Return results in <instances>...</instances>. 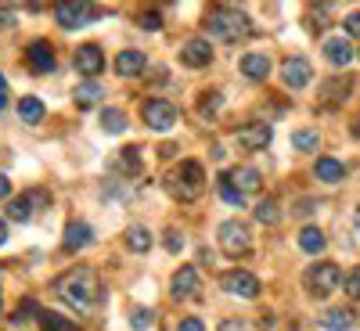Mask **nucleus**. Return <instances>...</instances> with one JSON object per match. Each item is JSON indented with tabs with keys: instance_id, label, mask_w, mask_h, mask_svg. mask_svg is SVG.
<instances>
[{
	"instance_id": "obj_14",
	"label": "nucleus",
	"mask_w": 360,
	"mask_h": 331,
	"mask_svg": "<svg viewBox=\"0 0 360 331\" xmlns=\"http://www.w3.org/2000/svg\"><path fill=\"white\" fill-rule=\"evenodd\" d=\"M180 62H184L188 69H205L209 62H213V47H209V40L195 37V40H188L184 47H180Z\"/></svg>"
},
{
	"instance_id": "obj_13",
	"label": "nucleus",
	"mask_w": 360,
	"mask_h": 331,
	"mask_svg": "<svg viewBox=\"0 0 360 331\" xmlns=\"http://www.w3.org/2000/svg\"><path fill=\"white\" fill-rule=\"evenodd\" d=\"M72 65H76L79 76H98V72L105 69V54H101L98 44H83V47L76 51V58H72Z\"/></svg>"
},
{
	"instance_id": "obj_29",
	"label": "nucleus",
	"mask_w": 360,
	"mask_h": 331,
	"mask_svg": "<svg viewBox=\"0 0 360 331\" xmlns=\"http://www.w3.org/2000/svg\"><path fill=\"white\" fill-rule=\"evenodd\" d=\"M72 101H76L79 108L98 105V101H101V86H98V83H79V86L72 90Z\"/></svg>"
},
{
	"instance_id": "obj_9",
	"label": "nucleus",
	"mask_w": 360,
	"mask_h": 331,
	"mask_svg": "<svg viewBox=\"0 0 360 331\" xmlns=\"http://www.w3.org/2000/svg\"><path fill=\"white\" fill-rule=\"evenodd\" d=\"M224 288L231 295H242V299H259V292H263L259 278L249 274V270H227V274H224Z\"/></svg>"
},
{
	"instance_id": "obj_42",
	"label": "nucleus",
	"mask_w": 360,
	"mask_h": 331,
	"mask_svg": "<svg viewBox=\"0 0 360 331\" xmlns=\"http://www.w3.org/2000/svg\"><path fill=\"white\" fill-rule=\"evenodd\" d=\"M8 101H11V90H8V79L0 76V112L8 108Z\"/></svg>"
},
{
	"instance_id": "obj_8",
	"label": "nucleus",
	"mask_w": 360,
	"mask_h": 331,
	"mask_svg": "<svg viewBox=\"0 0 360 331\" xmlns=\"http://www.w3.org/2000/svg\"><path fill=\"white\" fill-rule=\"evenodd\" d=\"M90 15H94V8L83 4V0H65V4L54 8V18L62 29H69V33H76V29H83L90 22Z\"/></svg>"
},
{
	"instance_id": "obj_15",
	"label": "nucleus",
	"mask_w": 360,
	"mask_h": 331,
	"mask_svg": "<svg viewBox=\"0 0 360 331\" xmlns=\"http://www.w3.org/2000/svg\"><path fill=\"white\" fill-rule=\"evenodd\" d=\"M25 62H29V69H33V72L47 76V72L54 69V51H51V44H47V40H33V44L25 47Z\"/></svg>"
},
{
	"instance_id": "obj_11",
	"label": "nucleus",
	"mask_w": 360,
	"mask_h": 331,
	"mask_svg": "<svg viewBox=\"0 0 360 331\" xmlns=\"http://www.w3.org/2000/svg\"><path fill=\"white\" fill-rule=\"evenodd\" d=\"M234 144L245 148V152H259V148L270 144V126L266 123H245L234 130Z\"/></svg>"
},
{
	"instance_id": "obj_22",
	"label": "nucleus",
	"mask_w": 360,
	"mask_h": 331,
	"mask_svg": "<svg viewBox=\"0 0 360 331\" xmlns=\"http://www.w3.org/2000/svg\"><path fill=\"white\" fill-rule=\"evenodd\" d=\"M314 173H317V180H324V184H339V180L346 176V166L339 159H317Z\"/></svg>"
},
{
	"instance_id": "obj_41",
	"label": "nucleus",
	"mask_w": 360,
	"mask_h": 331,
	"mask_svg": "<svg viewBox=\"0 0 360 331\" xmlns=\"http://www.w3.org/2000/svg\"><path fill=\"white\" fill-rule=\"evenodd\" d=\"M176 331H205V324L198 317H184V320L176 324Z\"/></svg>"
},
{
	"instance_id": "obj_30",
	"label": "nucleus",
	"mask_w": 360,
	"mask_h": 331,
	"mask_svg": "<svg viewBox=\"0 0 360 331\" xmlns=\"http://www.w3.org/2000/svg\"><path fill=\"white\" fill-rule=\"evenodd\" d=\"M115 169L123 173V176H134V173H141V152H137V148H127V152L115 159Z\"/></svg>"
},
{
	"instance_id": "obj_37",
	"label": "nucleus",
	"mask_w": 360,
	"mask_h": 331,
	"mask_svg": "<svg viewBox=\"0 0 360 331\" xmlns=\"http://www.w3.org/2000/svg\"><path fill=\"white\" fill-rule=\"evenodd\" d=\"M342 288H346V295H349V299H360V266H356V270H349V274H346Z\"/></svg>"
},
{
	"instance_id": "obj_45",
	"label": "nucleus",
	"mask_w": 360,
	"mask_h": 331,
	"mask_svg": "<svg viewBox=\"0 0 360 331\" xmlns=\"http://www.w3.org/2000/svg\"><path fill=\"white\" fill-rule=\"evenodd\" d=\"M15 25V18H11V11H0V29H11Z\"/></svg>"
},
{
	"instance_id": "obj_1",
	"label": "nucleus",
	"mask_w": 360,
	"mask_h": 331,
	"mask_svg": "<svg viewBox=\"0 0 360 331\" xmlns=\"http://www.w3.org/2000/svg\"><path fill=\"white\" fill-rule=\"evenodd\" d=\"M54 295L62 299V303H69L72 310L79 313H90L98 306V299H101V285H98V274L90 266H72L65 270L62 278H54Z\"/></svg>"
},
{
	"instance_id": "obj_19",
	"label": "nucleus",
	"mask_w": 360,
	"mask_h": 331,
	"mask_svg": "<svg viewBox=\"0 0 360 331\" xmlns=\"http://www.w3.org/2000/svg\"><path fill=\"white\" fill-rule=\"evenodd\" d=\"M94 242V231H90L83 220H72L69 227H65V249L69 252H76V249H83V245H90Z\"/></svg>"
},
{
	"instance_id": "obj_3",
	"label": "nucleus",
	"mask_w": 360,
	"mask_h": 331,
	"mask_svg": "<svg viewBox=\"0 0 360 331\" xmlns=\"http://www.w3.org/2000/svg\"><path fill=\"white\" fill-rule=\"evenodd\" d=\"M259 188H263V176L252 166H234L220 173V198L227 205H245L252 195H259Z\"/></svg>"
},
{
	"instance_id": "obj_4",
	"label": "nucleus",
	"mask_w": 360,
	"mask_h": 331,
	"mask_svg": "<svg viewBox=\"0 0 360 331\" xmlns=\"http://www.w3.org/2000/svg\"><path fill=\"white\" fill-rule=\"evenodd\" d=\"M166 188L173 191L176 202H195V198L202 195V188H205V169H202V162L184 159V162H180V166L169 173Z\"/></svg>"
},
{
	"instance_id": "obj_26",
	"label": "nucleus",
	"mask_w": 360,
	"mask_h": 331,
	"mask_svg": "<svg viewBox=\"0 0 360 331\" xmlns=\"http://www.w3.org/2000/svg\"><path fill=\"white\" fill-rule=\"evenodd\" d=\"M321 324H324L328 331H349V327L356 324V313H353V310H328Z\"/></svg>"
},
{
	"instance_id": "obj_5",
	"label": "nucleus",
	"mask_w": 360,
	"mask_h": 331,
	"mask_svg": "<svg viewBox=\"0 0 360 331\" xmlns=\"http://www.w3.org/2000/svg\"><path fill=\"white\" fill-rule=\"evenodd\" d=\"M342 270L335 266V263H317V266H310L307 274H303V285H307V292L314 295V299H328L335 288H342Z\"/></svg>"
},
{
	"instance_id": "obj_10",
	"label": "nucleus",
	"mask_w": 360,
	"mask_h": 331,
	"mask_svg": "<svg viewBox=\"0 0 360 331\" xmlns=\"http://www.w3.org/2000/svg\"><path fill=\"white\" fill-rule=\"evenodd\" d=\"M281 79L288 90H303L314 83V65L307 62V58H285V65H281Z\"/></svg>"
},
{
	"instance_id": "obj_36",
	"label": "nucleus",
	"mask_w": 360,
	"mask_h": 331,
	"mask_svg": "<svg viewBox=\"0 0 360 331\" xmlns=\"http://www.w3.org/2000/svg\"><path fill=\"white\" fill-rule=\"evenodd\" d=\"M40 313H44V310L33 303V299H29V303H22V306H18V313H15V324H22V320H33V317L40 320Z\"/></svg>"
},
{
	"instance_id": "obj_32",
	"label": "nucleus",
	"mask_w": 360,
	"mask_h": 331,
	"mask_svg": "<svg viewBox=\"0 0 360 331\" xmlns=\"http://www.w3.org/2000/svg\"><path fill=\"white\" fill-rule=\"evenodd\" d=\"M101 126H105L108 134H123V130H127V115L115 112V108H101Z\"/></svg>"
},
{
	"instance_id": "obj_40",
	"label": "nucleus",
	"mask_w": 360,
	"mask_h": 331,
	"mask_svg": "<svg viewBox=\"0 0 360 331\" xmlns=\"http://www.w3.org/2000/svg\"><path fill=\"white\" fill-rule=\"evenodd\" d=\"M342 29H346V40H349V37H360V11H353V15H346V22H342Z\"/></svg>"
},
{
	"instance_id": "obj_12",
	"label": "nucleus",
	"mask_w": 360,
	"mask_h": 331,
	"mask_svg": "<svg viewBox=\"0 0 360 331\" xmlns=\"http://www.w3.org/2000/svg\"><path fill=\"white\" fill-rule=\"evenodd\" d=\"M47 205V195L44 191H33V195H22V198H8V220H29L37 209Z\"/></svg>"
},
{
	"instance_id": "obj_17",
	"label": "nucleus",
	"mask_w": 360,
	"mask_h": 331,
	"mask_svg": "<svg viewBox=\"0 0 360 331\" xmlns=\"http://www.w3.org/2000/svg\"><path fill=\"white\" fill-rule=\"evenodd\" d=\"M324 58H328L335 69H346L356 54H353V44H349L346 37H335V40H324Z\"/></svg>"
},
{
	"instance_id": "obj_31",
	"label": "nucleus",
	"mask_w": 360,
	"mask_h": 331,
	"mask_svg": "<svg viewBox=\"0 0 360 331\" xmlns=\"http://www.w3.org/2000/svg\"><path fill=\"white\" fill-rule=\"evenodd\" d=\"M40 327L44 331H79V324H72V320H65L62 313H40Z\"/></svg>"
},
{
	"instance_id": "obj_21",
	"label": "nucleus",
	"mask_w": 360,
	"mask_h": 331,
	"mask_svg": "<svg viewBox=\"0 0 360 331\" xmlns=\"http://www.w3.org/2000/svg\"><path fill=\"white\" fill-rule=\"evenodd\" d=\"M242 72H245L249 79L263 83V79L270 76V58H266V54H245V58H242Z\"/></svg>"
},
{
	"instance_id": "obj_33",
	"label": "nucleus",
	"mask_w": 360,
	"mask_h": 331,
	"mask_svg": "<svg viewBox=\"0 0 360 331\" xmlns=\"http://www.w3.org/2000/svg\"><path fill=\"white\" fill-rule=\"evenodd\" d=\"M256 220H259V223H266V227H270V223H278V220H281V209H278V202L263 198V202L256 205Z\"/></svg>"
},
{
	"instance_id": "obj_44",
	"label": "nucleus",
	"mask_w": 360,
	"mask_h": 331,
	"mask_svg": "<svg viewBox=\"0 0 360 331\" xmlns=\"http://www.w3.org/2000/svg\"><path fill=\"white\" fill-rule=\"evenodd\" d=\"M8 195H11V180L0 173V198H8Z\"/></svg>"
},
{
	"instance_id": "obj_6",
	"label": "nucleus",
	"mask_w": 360,
	"mask_h": 331,
	"mask_svg": "<svg viewBox=\"0 0 360 331\" xmlns=\"http://www.w3.org/2000/svg\"><path fill=\"white\" fill-rule=\"evenodd\" d=\"M141 115H144V126L148 130H173L176 126V105L173 101H162V98H148L144 101V108H141Z\"/></svg>"
},
{
	"instance_id": "obj_16",
	"label": "nucleus",
	"mask_w": 360,
	"mask_h": 331,
	"mask_svg": "<svg viewBox=\"0 0 360 331\" xmlns=\"http://www.w3.org/2000/svg\"><path fill=\"white\" fill-rule=\"evenodd\" d=\"M198 292V270L195 266H180L173 274V285H169V295L173 299H191Z\"/></svg>"
},
{
	"instance_id": "obj_43",
	"label": "nucleus",
	"mask_w": 360,
	"mask_h": 331,
	"mask_svg": "<svg viewBox=\"0 0 360 331\" xmlns=\"http://www.w3.org/2000/svg\"><path fill=\"white\" fill-rule=\"evenodd\" d=\"M220 331H249V327H245V320H224Z\"/></svg>"
},
{
	"instance_id": "obj_39",
	"label": "nucleus",
	"mask_w": 360,
	"mask_h": 331,
	"mask_svg": "<svg viewBox=\"0 0 360 331\" xmlns=\"http://www.w3.org/2000/svg\"><path fill=\"white\" fill-rule=\"evenodd\" d=\"M141 29H148V33H159V29H162V15H159V11H144V15H141Z\"/></svg>"
},
{
	"instance_id": "obj_47",
	"label": "nucleus",
	"mask_w": 360,
	"mask_h": 331,
	"mask_svg": "<svg viewBox=\"0 0 360 331\" xmlns=\"http://www.w3.org/2000/svg\"><path fill=\"white\" fill-rule=\"evenodd\" d=\"M353 223H356V231H360V209H356V213H353Z\"/></svg>"
},
{
	"instance_id": "obj_35",
	"label": "nucleus",
	"mask_w": 360,
	"mask_h": 331,
	"mask_svg": "<svg viewBox=\"0 0 360 331\" xmlns=\"http://www.w3.org/2000/svg\"><path fill=\"white\" fill-rule=\"evenodd\" d=\"M328 11L332 8H310V33H324L328 29Z\"/></svg>"
},
{
	"instance_id": "obj_20",
	"label": "nucleus",
	"mask_w": 360,
	"mask_h": 331,
	"mask_svg": "<svg viewBox=\"0 0 360 331\" xmlns=\"http://www.w3.org/2000/svg\"><path fill=\"white\" fill-rule=\"evenodd\" d=\"M144 65H148V58H144L141 51L115 54V72H119V76H137V72H144Z\"/></svg>"
},
{
	"instance_id": "obj_28",
	"label": "nucleus",
	"mask_w": 360,
	"mask_h": 331,
	"mask_svg": "<svg viewBox=\"0 0 360 331\" xmlns=\"http://www.w3.org/2000/svg\"><path fill=\"white\" fill-rule=\"evenodd\" d=\"M220 112H224V94H202L198 98V115L205 119V123H213Z\"/></svg>"
},
{
	"instance_id": "obj_18",
	"label": "nucleus",
	"mask_w": 360,
	"mask_h": 331,
	"mask_svg": "<svg viewBox=\"0 0 360 331\" xmlns=\"http://www.w3.org/2000/svg\"><path fill=\"white\" fill-rule=\"evenodd\" d=\"M349 94H353V79L349 76L346 79H324L321 83V101H328V105H342Z\"/></svg>"
},
{
	"instance_id": "obj_24",
	"label": "nucleus",
	"mask_w": 360,
	"mask_h": 331,
	"mask_svg": "<svg viewBox=\"0 0 360 331\" xmlns=\"http://www.w3.org/2000/svg\"><path fill=\"white\" fill-rule=\"evenodd\" d=\"M44 101L40 98H22L18 101V119H22V123H29V126H37L40 123V119H44Z\"/></svg>"
},
{
	"instance_id": "obj_2",
	"label": "nucleus",
	"mask_w": 360,
	"mask_h": 331,
	"mask_svg": "<svg viewBox=\"0 0 360 331\" xmlns=\"http://www.w3.org/2000/svg\"><path fill=\"white\" fill-rule=\"evenodd\" d=\"M205 33L213 40H224V44H242L252 37V18L242 11V8H213L205 15Z\"/></svg>"
},
{
	"instance_id": "obj_7",
	"label": "nucleus",
	"mask_w": 360,
	"mask_h": 331,
	"mask_svg": "<svg viewBox=\"0 0 360 331\" xmlns=\"http://www.w3.org/2000/svg\"><path fill=\"white\" fill-rule=\"evenodd\" d=\"M220 249H224L227 256H245V252L252 249V234H249V227H245L242 220H227V223H220Z\"/></svg>"
},
{
	"instance_id": "obj_38",
	"label": "nucleus",
	"mask_w": 360,
	"mask_h": 331,
	"mask_svg": "<svg viewBox=\"0 0 360 331\" xmlns=\"http://www.w3.org/2000/svg\"><path fill=\"white\" fill-rule=\"evenodd\" d=\"M162 245H166L169 252H180V249H184V234H180V231H173V227H169V231L162 234Z\"/></svg>"
},
{
	"instance_id": "obj_34",
	"label": "nucleus",
	"mask_w": 360,
	"mask_h": 331,
	"mask_svg": "<svg viewBox=\"0 0 360 331\" xmlns=\"http://www.w3.org/2000/svg\"><path fill=\"white\" fill-rule=\"evenodd\" d=\"M152 320H155V313L148 310V306H134V310H130V327H137V331L152 327Z\"/></svg>"
},
{
	"instance_id": "obj_46",
	"label": "nucleus",
	"mask_w": 360,
	"mask_h": 331,
	"mask_svg": "<svg viewBox=\"0 0 360 331\" xmlns=\"http://www.w3.org/2000/svg\"><path fill=\"white\" fill-rule=\"evenodd\" d=\"M4 242H8V223L0 220V245H4Z\"/></svg>"
},
{
	"instance_id": "obj_25",
	"label": "nucleus",
	"mask_w": 360,
	"mask_h": 331,
	"mask_svg": "<svg viewBox=\"0 0 360 331\" xmlns=\"http://www.w3.org/2000/svg\"><path fill=\"white\" fill-rule=\"evenodd\" d=\"M127 245H130V252H148L152 249V231L148 227H141V223H134V227H127Z\"/></svg>"
},
{
	"instance_id": "obj_23",
	"label": "nucleus",
	"mask_w": 360,
	"mask_h": 331,
	"mask_svg": "<svg viewBox=\"0 0 360 331\" xmlns=\"http://www.w3.org/2000/svg\"><path fill=\"white\" fill-rule=\"evenodd\" d=\"M299 249H303V252H310V256L324 252V234H321V227L307 223L303 231H299Z\"/></svg>"
},
{
	"instance_id": "obj_27",
	"label": "nucleus",
	"mask_w": 360,
	"mask_h": 331,
	"mask_svg": "<svg viewBox=\"0 0 360 331\" xmlns=\"http://www.w3.org/2000/svg\"><path fill=\"white\" fill-rule=\"evenodd\" d=\"M292 144H295V152H317V148H321V134L317 130H310V126H303V130H295L292 134Z\"/></svg>"
}]
</instances>
